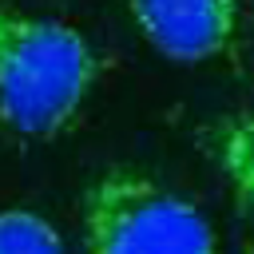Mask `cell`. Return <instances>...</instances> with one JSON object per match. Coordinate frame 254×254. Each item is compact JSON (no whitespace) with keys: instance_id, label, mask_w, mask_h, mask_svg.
I'll use <instances>...</instances> for the list:
<instances>
[{"instance_id":"cell-1","label":"cell","mask_w":254,"mask_h":254,"mask_svg":"<svg viewBox=\"0 0 254 254\" xmlns=\"http://www.w3.org/2000/svg\"><path fill=\"white\" fill-rule=\"evenodd\" d=\"M107 71V56L75 28L0 4V127L20 139L67 135Z\"/></svg>"},{"instance_id":"cell-2","label":"cell","mask_w":254,"mask_h":254,"mask_svg":"<svg viewBox=\"0 0 254 254\" xmlns=\"http://www.w3.org/2000/svg\"><path fill=\"white\" fill-rule=\"evenodd\" d=\"M83 254H218L210 218L139 167L99 171L79 202Z\"/></svg>"},{"instance_id":"cell-3","label":"cell","mask_w":254,"mask_h":254,"mask_svg":"<svg viewBox=\"0 0 254 254\" xmlns=\"http://www.w3.org/2000/svg\"><path fill=\"white\" fill-rule=\"evenodd\" d=\"M139 36L175 64H210L238 44V0H127Z\"/></svg>"},{"instance_id":"cell-4","label":"cell","mask_w":254,"mask_h":254,"mask_svg":"<svg viewBox=\"0 0 254 254\" xmlns=\"http://www.w3.org/2000/svg\"><path fill=\"white\" fill-rule=\"evenodd\" d=\"M202 151L226 179L234 198L254 210V111L218 115L202 127Z\"/></svg>"},{"instance_id":"cell-5","label":"cell","mask_w":254,"mask_h":254,"mask_svg":"<svg viewBox=\"0 0 254 254\" xmlns=\"http://www.w3.org/2000/svg\"><path fill=\"white\" fill-rule=\"evenodd\" d=\"M0 254H67L52 218L28 206L0 210Z\"/></svg>"}]
</instances>
